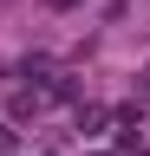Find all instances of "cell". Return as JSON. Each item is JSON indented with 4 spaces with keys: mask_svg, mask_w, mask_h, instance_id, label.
<instances>
[{
    "mask_svg": "<svg viewBox=\"0 0 150 156\" xmlns=\"http://www.w3.org/2000/svg\"><path fill=\"white\" fill-rule=\"evenodd\" d=\"M52 7H79V0H52Z\"/></svg>",
    "mask_w": 150,
    "mask_h": 156,
    "instance_id": "1",
    "label": "cell"
},
{
    "mask_svg": "<svg viewBox=\"0 0 150 156\" xmlns=\"http://www.w3.org/2000/svg\"><path fill=\"white\" fill-rule=\"evenodd\" d=\"M144 78H150V72H144Z\"/></svg>",
    "mask_w": 150,
    "mask_h": 156,
    "instance_id": "2",
    "label": "cell"
}]
</instances>
